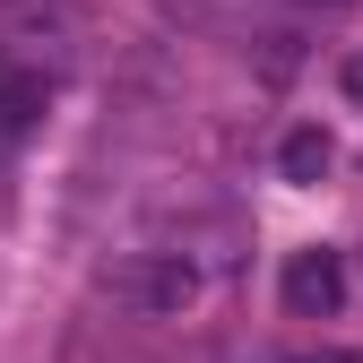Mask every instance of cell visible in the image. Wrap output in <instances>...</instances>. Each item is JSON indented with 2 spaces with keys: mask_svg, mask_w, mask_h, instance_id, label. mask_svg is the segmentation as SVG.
<instances>
[{
  "mask_svg": "<svg viewBox=\"0 0 363 363\" xmlns=\"http://www.w3.org/2000/svg\"><path fill=\"white\" fill-rule=\"evenodd\" d=\"M346 303V259L337 251H294L286 259V311L294 320H329Z\"/></svg>",
  "mask_w": 363,
  "mask_h": 363,
  "instance_id": "obj_2",
  "label": "cell"
},
{
  "mask_svg": "<svg viewBox=\"0 0 363 363\" xmlns=\"http://www.w3.org/2000/svg\"><path fill=\"white\" fill-rule=\"evenodd\" d=\"M311 363H363V354H311Z\"/></svg>",
  "mask_w": 363,
  "mask_h": 363,
  "instance_id": "obj_6",
  "label": "cell"
},
{
  "mask_svg": "<svg viewBox=\"0 0 363 363\" xmlns=\"http://www.w3.org/2000/svg\"><path fill=\"white\" fill-rule=\"evenodd\" d=\"M311 9H346V0H311Z\"/></svg>",
  "mask_w": 363,
  "mask_h": 363,
  "instance_id": "obj_7",
  "label": "cell"
},
{
  "mask_svg": "<svg viewBox=\"0 0 363 363\" xmlns=\"http://www.w3.org/2000/svg\"><path fill=\"white\" fill-rule=\"evenodd\" d=\"M337 86H346V104H363V52H346V69H337Z\"/></svg>",
  "mask_w": 363,
  "mask_h": 363,
  "instance_id": "obj_5",
  "label": "cell"
},
{
  "mask_svg": "<svg viewBox=\"0 0 363 363\" xmlns=\"http://www.w3.org/2000/svg\"><path fill=\"white\" fill-rule=\"evenodd\" d=\"M329 164H337V147H329V130H320V121L286 130V147H277V173H286V182H320Z\"/></svg>",
  "mask_w": 363,
  "mask_h": 363,
  "instance_id": "obj_3",
  "label": "cell"
},
{
  "mask_svg": "<svg viewBox=\"0 0 363 363\" xmlns=\"http://www.w3.org/2000/svg\"><path fill=\"white\" fill-rule=\"evenodd\" d=\"M43 113V78L35 69H18V78H0V130H26Z\"/></svg>",
  "mask_w": 363,
  "mask_h": 363,
  "instance_id": "obj_4",
  "label": "cell"
},
{
  "mask_svg": "<svg viewBox=\"0 0 363 363\" xmlns=\"http://www.w3.org/2000/svg\"><path fill=\"white\" fill-rule=\"evenodd\" d=\"M199 259L191 251H130L121 259V277H113V294L121 303H139V311H182V303H199Z\"/></svg>",
  "mask_w": 363,
  "mask_h": 363,
  "instance_id": "obj_1",
  "label": "cell"
}]
</instances>
